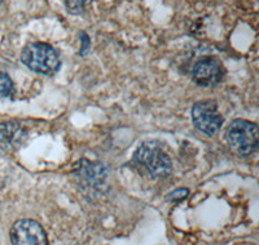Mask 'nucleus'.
<instances>
[{
  "label": "nucleus",
  "instance_id": "nucleus-10",
  "mask_svg": "<svg viewBox=\"0 0 259 245\" xmlns=\"http://www.w3.org/2000/svg\"><path fill=\"white\" fill-rule=\"evenodd\" d=\"M189 191L187 189H178V190L172 191V193L168 195V199H170L171 202H180L183 199H186L188 196Z\"/></svg>",
  "mask_w": 259,
  "mask_h": 245
},
{
  "label": "nucleus",
  "instance_id": "nucleus-7",
  "mask_svg": "<svg viewBox=\"0 0 259 245\" xmlns=\"http://www.w3.org/2000/svg\"><path fill=\"white\" fill-rule=\"evenodd\" d=\"M18 138H21V129L18 127L12 126V124L0 126V142L12 146Z\"/></svg>",
  "mask_w": 259,
  "mask_h": 245
},
{
  "label": "nucleus",
  "instance_id": "nucleus-8",
  "mask_svg": "<svg viewBox=\"0 0 259 245\" xmlns=\"http://www.w3.org/2000/svg\"><path fill=\"white\" fill-rule=\"evenodd\" d=\"M92 0H64V4L71 15H82Z\"/></svg>",
  "mask_w": 259,
  "mask_h": 245
},
{
  "label": "nucleus",
  "instance_id": "nucleus-1",
  "mask_svg": "<svg viewBox=\"0 0 259 245\" xmlns=\"http://www.w3.org/2000/svg\"><path fill=\"white\" fill-rule=\"evenodd\" d=\"M21 61L31 71L43 75H53L60 69V55L56 49L47 43L27 44L21 53Z\"/></svg>",
  "mask_w": 259,
  "mask_h": 245
},
{
  "label": "nucleus",
  "instance_id": "nucleus-3",
  "mask_svg": "<svg viewBox=\"0 0 259 245\" xmlns=\"http://www.w3.org/2000/svg\"><path fill=\"white\" fill-rule=\"evenodd\" d=\"M227 140L237 154H254L258 147V127L247 120H233L227 128Z\"/></svg>",
  "mask_w": 259,
  "mask_h": 245
},
{
  "label": "nucleus",
  "instance_id": "nucleus-11",
  "mask_svg": "<svg viewBox=\"0 0 259 245\" xmlns=\"http://www.w3.org/2000/svg\"><path fill=\"white\" fill-rule=\"evenodd\" d=\"M2 3H3V0H0V4H2Z\"/></svg>",
  "mask_w": 259,
  "mask_h": 245
},
{
  "label": "nucleus",
  "instance_id": "nucleus-2",
  "mask_svg": "<svg viewBox=\"0 0 259 245\" xmlns=\"http://www.w3.org/2000/svg\"><path fill=\"white\" fill-rule=\"evenodd\" d=\"M134 159L139 166H142L153 178L167 177L172 169L170 156L157 142L143 143L136 150Z\"/></svg>",
  "mask_w": 259,
  "mask_h": 245
},
{
  "label": "nucleus",
  "instance_id": "nucleus-9",
  "mask_svg": "<svg viewBox=\"0 0 259 245\" xmlns=\"http://www.w3.org/2000/svg\"><path fill=\"white\" fill-rule=\"evenodd\" d=\"M15 91V85H13L11 76L7 73L0 71V97H8Z\"/></svg>",
  "mask_w": 259,
  "mask_h": 245
},
{
  "label": "nucleus",
  "instance_id": "nucleus-4",
  "mask_svg": "<svg viewBox=\"0 0 259 245\" xmlns=\"http://www.w3.org/2000/svg\"><path fill=\"white\" fill-rule=\"evenodd\" d=\"M194 127L207 136H214L223 124V117L214 101H201L192 108Z\"/></svg>",
  "mask_w": 259,
  "mask_h": 245
},
{
  "label": "nucleus",
  "instance_id": "nucleus-6",
  "mask_svg": "<svg viewBox=\"0 0 259 245\" xmlns=\"http://www.w3.org/2000/svg\"><path fill=\"white\" fill-rule=\"evenodd\" d=\"M192 76L194 83L201 87H214L223 79L224 70L217 59L206 57L194 65Z\"/></svg>",
  "mask_w": 259,
  "mask_h": 245
},
{
  "label": "nucleus",
  "instance_id": "nucleus-5",
  "mask_svg": "<svg viewBox=\"0 0 259 245\" xmlns=\"http://www.w3.org/2000/svg\"><path fill=\"white\" fill-rule=\"evenodd\" d=\"M9 235L13 245H50L45 228L34 219L15 222Z\"/></svg>",
  "mask_w": 259,
  "mask_h": 245
}]
</instances>
